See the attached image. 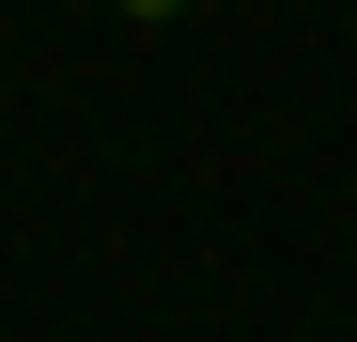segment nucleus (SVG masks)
I'll return each mask as SVG.
<instances>
[{
  "label": "nucleus",
  "mask_w": 357,
  "mask_h": 342,
  "mask_svg": "<svg viewBox=\"0 0 357 342\" xmlns=\"http://www.w3.org/2000/svg\"><path fill=\"white\" fill-rule=\"evenodd\" d=\"M125 16H187V0H125Z\"/></svg>",
  "instance_id": "f257e3e1"
}]
</instances>
